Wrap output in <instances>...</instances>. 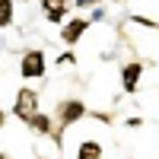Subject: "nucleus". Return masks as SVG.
<instances>
[{"label":"nucleus","instance_id":"2","mask_svg":"<svg viewBox=\"0 0 159 159\" xmlns=\"http://www.w3.org/2000/svg\"><path fill=\"white\" fill-rule=\"evenodd\" d=\"M13 118L16 121H22V124H29V118L32 115H38L42 111V96L32 89V86H19L16 89V99H13Z\"/></svg>","mask_w":159,"mask_h":159},{"label":"nucleus","instance_id":"6","mask_svg":"<svg viewBox=\"0 0 159 159\" xmlns=\"http://www.w3.org/2000/svg\"><path fill=\"white\" fill-rule=\"evenodd\" d=\"M38 3H42L45 19L51 25H64V22H67V16H70V0H38Z\"/></svg>","mask_w":159,"mask_h":159},{"label":"nucleus","instance_id":"16","mask_svg":"<svg viewBox=\"0 0 159 159\" xmlns=\"http://www.w3.org/2000/svg\"><path fill=\"white\" fill-rule=\"evenodd\" d=\"M0 159H10V156H7V153H3V150H0Z\"/></svg>","mask_w":159,"mask_h":159},{"label":"nucleus","instance_id":"3","mask_svg":"<svg viewBox=\"0 0 159 159\" xmlns=\"http://www.w3.org/2000/svg\"><path fill=\"white\" fill-rule=\"evenodd\" d=\"M48 73V54L42 48H29V51H22V57H19V76L22 80H45Z\"/></svg>","mask_w":159,"mask_h":159},{"label":"nucleus","instance_id":"14","mask_svg":"<svg viewBox=\"0 0 159 159\" xmlns=\"http://www.w3.org/2000/svg\"><path fill=\"white\" fill-rule=\"evenodd\" d=\"M124 127H130V130H134V127H143V118H140V115H130V118H124Z\"/></svg>","mask_w":159,"mask_h":159},{"label":"nucleus","instance_id":"11","mask_svg":"<svg viewBox=\"0 0 159 159\" xmlns=\"http://www.w3.org/2000/svg\"><path fill=\"white\" fill-rule=\"evenodd\" d=\"M130 22H134V25H143V29H156V32H159V22L150 19V16H140V13H134V16H130Z\"/></svg>","mask_w":159,"mask_h":159},{"label":"nucleus","instance_id":"12","mask_svg":"<svg viewBox=\"0 0 159 159\" xmlns=\"http://www.w3.org/2000/svg\"><path fill=\"white\" fill-rule=\"evenodd\" d=\"M92 7H102V0H70V10H92Z\"/></svg>","mask_w":159,"mask_h":159},{"label":"nucleus","instance_id":"8","mask_svg":"<svg viewBox=\"0 0 159 159\" xmlns=\"http://www.w3.org/2000/svg\"><path fill=\"white\" fill-rule=\"evenodd\" d=\"M25 127H29L32 134H38V137H51V134H54V118L45 115V111H38V115L29 118V124H25Z\"/></svg>","mask_w":159,"mask_h":159},{"label":"nucleus","instance_id":"15","mask_svg":"<svg viewBox=\"0 0 159 159\" xmlns=\"http://www.w3.org/2000/svg\"><path fill=\"white\" fill-rule=\"evenodd\" d=\"M0 127H3V108H0Z\"/></svg>","mask_w":159,"mask_h":159},{"label":"nucleus","instance_id":"1","mask_svg":"<svg viewBox=\"0 0 159 159\" xmlns=\"http://www.w3.org/2000/svg\"><path fill=\"white\" fill-rule=\"evenodd\" d=\"M86 102L83 99H61L57 105H54V134H51V140H54V147L57 150H64V130H67L70 124H76V121H83L86 118Z\"/></svg>","mask_w":159,"mask_h":159},{"label":"nucleus","instance_id":"9","mask_svg":"<svg viewBox=\"0 0 159 159\" xmlns=\"http://www.w3.org/2000/svg\"><path fill=\"white\" fill-rule=\"evenodd\" d=\"M16 19V0H0V29H10Z\"/></svg>","mask_w":159,"mask_h":159},{"label":"nucleus","instance_id":"17","mask_svg":"<svg viewBox=\"0 0 159 159\" xmlns=\"http://www.w3.org/2000/svg\"><path fill=\"white\" fill-rule=\"evenodd\" d=\"M19 3H29V0H19Z\"/></svg>","mask_w":159,"mask_h":159},{"label":"nucleus","instance_id":"10","mask_svg":"<svg viewBox=\"0 0 159 159\" xmlns=\"http://www.w3.org/2000/svg\"><path fill=\"white\" fill-rule=\"evenodd\" d=\"M54 64H57V67H73V64H76V54H73V48H64L61 54L54 57Z\"/></svg>","mask_w":159,"mask_h":159},{"label":"nucleus","instance_id":"7","mask_svg":"<svg viewBox=\"0 0 159 159\" xmlns=\"http://www.w3.org/2000/svg\"><path fill=\"white\" fill-rule=\"evenodd\" d=\"M76 159H105V147H102V140H96V137L80 140V147H76Z\"/></svg>","mask_w":159,"mask_h":159},{"label":"nucleus","instance_id":"4","mask_svg":"<svg viewBox=\"0 0 159 159\" xmlns=\"http://www.w3.org/2000/svg\"><path fill=\"white\" fill-rule=\"evenodd\" d=\"M143 70H147V64L143 61H127L121 67V92L124 96H134L143 83Z\"/></svg>","mask_w":159,"mask_h":159},{"label":"nucleus","instance_id":"13","mask_svg":"<svg viewBox=\"0 0 159 159\" xmlns=\"http://www.w3.org/2000/svg\"><path fill=\"white\" fill-rule=\"evenodd\" d=\"M105 16H108V13H105V7H96V10H92V16H86V19H89V25H92V22H102Z\"/></svg>","mask_w":159,"mask_h":159},{"label":"nucleus","instance_id":"5","mask_svg":"<svg viewBox=\"0 0 159 159\" xmlns=\"http://www.w3.org/2000/svg\"><path fill=\"white\" fill-rule=\"evenodd\" d=\"M86 32H89V19L86 16H67V22L61 25V42L67 48H73Z\"/></svg>","mask_w":159,"mask_h":159}]
</instances>
